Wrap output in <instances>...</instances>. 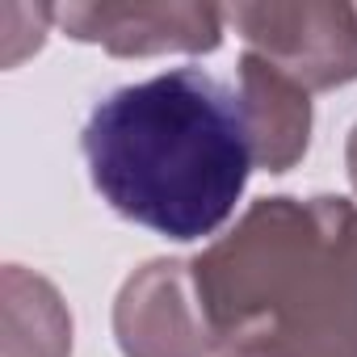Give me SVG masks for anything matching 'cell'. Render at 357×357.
Instances as JSON below:
<instances>
[{
	"label": "cell",
	"instance_id": "6da1fadb",
	"mask_svg": "<svg viewBox=\"0 0 357 357\" xmlns=\"http://www.w3.org/2000/svg\"><path fill=\"white\" fill-rule=\"evenodd\" d=\"M93 190L164 240H206L252 176L257 130L240 89L172 68L101 97L80 135Z\"/></svg>",
	"mask_w": 357,
	"mask_h": 357
},
{
	"label": "cell",
	"instance_id": "7a4b0ae2",
	"mask_svg": "<svg viewBox=\"0 0 357 357\" xmlns=\"http://www.w3.org/2000/svg\"><path fill=\"white\" fill-rule=\"evenodd\" d=\"M190 269L231 357H357V206L265 198Z\"/></svg>",
	"mask_w": 357,
	"mask_h": 357
},
{
	"label": "cell",
	"instance_id": "3957f363",
	"mask_svg": "<svg viewBox=\"0 0 357 357\" xmlns=\"http://www.w3.org/2000/svg\"><path fill=\"white\" fill-rule=\"evenodd\" d=\"M236 26L265 51L294 84L332 89L357 76V26L353 9H231Z\"/></svg>",
	"mask_w": 357,
	"mask_h": 357
},
{
	"label": "cell",
	"instance_id": "277c9868",
	"mask_svg": "<svg viewBox=\"0 0 357 357\" xmlns=\"http://www.w3.org/2000/svg\"><path fill=\"white\" fill-rule=\"evenodd\" d=\"M63 30L80 43H105L109 51H215L219 47V9H109V5H68L55 13Z\"/></svg>",
	"mask_w": 357,
	"mask_h": 357
},
{
	"label": "cell",
	"instance_id": "5b68a950",
	"mask_svg": "<svg viewBox=\"0 0 357 357\" xmlns=\"http://www.w3.org/2000/svg\"><path fill=\"white\" fill-rule=\"evenodd\" d=\"M240 93L252 114L261 164H269V172H286L307 147V126H311L307 93L261 55L240 59Z\"/></svg>",
	"mask_w": 357,
	"mask_h": 357
},
{
	"label": "cell",
	"instance_id": "8992f818",
	"mask_svg": "<svg viewBox=\"0 0 357 357\" xmlns=\"http://www.w3.org/2000/svg\"><path fill=\"white\" fill-rule=\"evenodd\" d=\"M349 172H353V185H357V130L349 139Z\"/></svg>",
	"mask_w": 357,
	"mask_h": 357
}]
</instances>
